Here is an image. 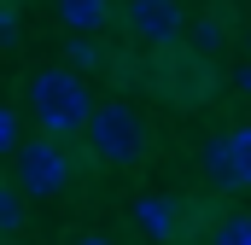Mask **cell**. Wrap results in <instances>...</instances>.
<instances>
[{
    "label": "cell",
    "mask_w": 251,
    "mask_h": 245,
    "mask_svg": "<svg viewBox=\"0 0 251 245\" xmlns=\"http://www.w3.org/2000/svg\"><path fill=\"white\" fill-rule=\"evenodd\" d=\"M29 117L41 122V134L47 140H59V134H82L88 117H94V99H88V88H82V76L76 70H35L29 76Z\"/></svg>",
    "instance_id": "6da1fadb"
},
{
    "label": "cell",
    "mask_w": 251,
    "mask_h": 245,
    "mask_svg": "<svg viewBox=\"0 0 251 245\" xmlns=\"http://www.w3.org/2000/svg\"><path fill=\"white\" fill-rule=\"evenodd\" d=\"M82 134H88V152H94L100 164L128 170V164H140V158H146V117H140L134 105H123V99L94 105V117H88Z\"/></svg>",
    "instance_id": "7a4b0ae2"
},
{
    "label": "cell",
    "mask_w": 251,
    "mask_h": 245,
    "mask_svg": "<svg viewBox=\"0 0 251 245\" xmlns=\"http://www.w3.org/2000/svg\"><path fill=\"white\" fill-rule=\"evenodd\" d=\"M152 88L164 99H176V105H204L210 88H216V70H210V59H199L187 47H170L158 59V70H152Z\"/></svg>",
    "instance_id": "3957f363"
},
{
    "label": "cell",
    "mask_w": 251,
    "mask_h": 245,
    "mask_svg": "<svg viewBox=\"0 0 251 245\" xmlns=\"http://www.w3.org/2000/svg\"><path fill=\"white\" fill-rule=\"evenodd\" d=\"M123 24H128L134 41H146V47H158V53H170V47L187 41V12H181V0H128Z\"/></svg>",
    "instance_id": "277c9868"
},
{
    "label": "cell",
    "mask_w": 251,
    "mask_h": 245,
    "mask_svg": "<svg viewBox=\"0 0 251 245\" xmlns=\"http://www.w3.org/2000/svg\"><path fill=\"white\" fill-rule=\"evenodd\" d=\"M70 181V152H64L59 140H18V187L24 193H35V198H53L64 193Z\"/></svg>",
    "instance_id": "5b68a950"
},
{
    "label": "cell",
    "mask_w": 251,
    "mask_h": 245,
    "mask_svg": "<svg viewBox=\"0 0 251 245\" xmlns=\"http://www.w3.org/2000/svg\"><path fill=\"white\" fill-rule=\"evenodd\" d=\"M134 228H140L146 240H158V245L181 240V204L164 198V193H140V198H134Z\"/></svg>",
    "instance_id": "8992f818"
},
{
    "label": "cell",
    "mask_w": 251,
    "mask_h": 245,
    "mask_svg": "<svg viewBox=\"0 0 251 245\" xmlns=\"http://www.w3.org/2000/svg\"><path fill=\"white\" fill-rule=\"evenodd\" d=\"M59 24H70V35H94L111 24V0H59Z\"/></svg>",
    "instance_id": "52a82bcc"
},
{
    "label": "cell",
    "mask_w": 251,
    "mask_h": 245,
    "mask_svg": "<svg viewBox=\"0 0 251 245\" xmlns=\"http://www.w3.org/2000/svg\"><path fill=\"white\" fill-rule=\"evenodd\" d=\"M199 164H204V175H210L216 193H240V170H234V158H228V140H222V134H216V140H204Z\"/></svg>",
    "instance_id": "ba28073f"
},
{
    "label": "cell",
    "mask_w": 251,
    "mask_h": 245,
    "mask_svg": "<svg viewBox=\"0 0 251 245\" xmlns=\"http://www.w3.org/2000/svg\"><path fill=\"white\" fill-rule=\"evenodd\" d=\"M187 53H199V59H210L216 47H222V18L216 12H204V18H193L187 24V41H181Z\"/></svg>",
    "instance_id": "9c48e42d"
},
{
    "label": "cell",
    "mask_w": 251,
    "mask_h": 245,
    "mask_svg": "<svg viewBox=\"0 0 251 245\" xmlns=\"http://www.w3.org/2000/svg\"><path fill=\"white\" fill-rule=\"evenodd\" d=\"M105 53H100V41L94 35H70L64 41V70H100Z\"/></svg>",
    "instance_id": "30bf717a"
},
{
    "label": "cell",
    "mask_w": 251,
    "mask_h": 245,
    "mask_svg": "<svg viewBox=\"0 0 251 245\" xmlns=\"http://www.w3.org/2000/svg\"><path fill=\"white\" fill-rule=\"evenodd\" d=\"M222 140H228V158H234V170H240V187H251V122L228 128Z\"/></svg>",
    "instance_id": "8fae6325"
},
{
    "label": "cell",
    "mask_w": 251,
    "mask_h": 245,
    "mask_svg": "<svg viewBox=\"0 0 251 245\" xmlns=\"http://www.w3.org/2000/svg\"><path fill=\"white\" fill-rule=\"evenodd\" d=\"M210 245H251V216H222L210 228Z\"/></svg>",
    "instance_id": "7c38bea8"
},
{
    "label": "cell",
    "mask_w": 251,
    "mask_h": 245,
    "mask_svg": "<svg viewBox=\"0 0 251 245\" xmlns=\"http://www.w3.org/2000/svg\"><path fill=\"white\" fill-rule=\"evenodd\" d=\"M24 228V204H18V187L0 181V234H18Z\"/></svg>",
    "instance_id": "4fadbf2b"
},
{
    "label": "cell",
    "mask_w": 251,
    "mask_h": 245,
    "mask_svg": "<svg viewBox=\"0 0 251 245\" xmlns=\"http://www.w3.org/2000/svg\"><path fill=\"white\" fill-rule=\"evenodd\" d=\"M0 47H18V12L0 0Z\"/></svg>",
    "instance_id": "5bb4252c"
},
{
    "label": "cell",
    "mask_w": 251,
    "mask_h": 245,
    "mask_svg": "<svg viewBox=\"0 0 251 245\" xmlns=\"http://www.w3.org/2000/svg\"><path fill=\"white\" fill-rule=\"evenodd\" d=\"M0 152H18V117L0 105Z\"/></svg>",
    "instance_id": "9a60e30c"
},
{
    "label": "cell",
    "mask_w": 251,
    "mask_h": 245,
    "mask_svg": "<svg viewBox=\"0 0 251 245\" xmlns=\"http://www.w3.org/2000/svg\"><path fill=\"white\" fill-rule=\"evenodd\" d=\"M70 245H117V240H105V234H76Z\"/></svg>",
    "instance_id": "2e32d148"
},
{
    "label": "cell",
    "mask_w": 251,
    "mask_h": 245,
    "mask_svg": "<svg viewBox=\"0 0 251 245\" xmlns=\"http://www.w3.org/2000/svg\"><path fill=\"white\" fill-rule=\"evenodd\" d=\"M234 88H240V94H251V64H246V70H234Z\"/></svg>",
    "instance_id": "e0dca14e"
},
{
    "label": "cell",
    "mask_w": 251,
    "mask_h": 245,
    "mask_svg": "<svg viewBox=\"0 0 251 245\" xmlns=\"http://www.w3.org/2000/svg\"><path fill=\"white\" fill-rule=\"evenodd\" d=\"M246 47H251V24H246Z\"/></svg>",
    "instance_id": "ac0fdd59"
}]
</instances>
